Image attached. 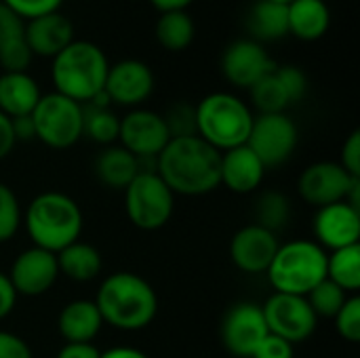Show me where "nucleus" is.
Segmentation results:
<instances>
[{
  "label": "nucleus",
  "mask_w": 360,
  "mask_h": 358,
  "mask_svg": "<svg viewBox=\"0 0 360 358\" xmlns=\"http://www.w3.org/2000/svg\"><path fill=\"white\" fill-rule=\"evenodd\" d=\"M141 173L139 158L122 146H105L95 160L97 179L112 190H122Z\"/></svg>",
  "instance_id": "b1692460"
},
{
  "label": "nucleus",
  "mask_w": 360,
  "mask_h": 358,
  "mask_svg": "<svg viewBox=\"0 0 360 358\" xmlns=\"http://www.w3.org/2000/svg\"><path fill=\"white\" fill-rule=\"evenodd\" d=\"M356 181L359 179L352 177L340 162L321 160L302 171L297 181V192L308 205L321 209L346 200L348 192Z\"/></svg>",
  "instance_id": "ddd939ff"
},
{
  "label": "nucleus",
  "mask_w": 360,
  "mask_h": 358,
  "mask_svg": "<svg viewBox=\"0 0 360 358\" xmlns=\"http://www.w3.org/2000/svg\"><path fill=\"white\" fill-rule=\"evenodd\" d=\"M55 257H57L59 276L63 274L65 279L74 283H89L97 279L103 268V260L97 247L82 243V241L68 245L65 249L55 253Z\"/></svg>",
  "instance_id": "a878e982"
},
{
  "label": "nucleus",
  "mask_w": 360,
  "mask_h": 358,
  "mask_svg": "<svg viewBox=\"0 0 360 358\" xmlns=\"http://www.w3.org/2000/svg\"><path fill=\"white\" fill-rule=\"evenodd\" d=\"M327 279L348 295L360 289V245H350L327 253Z\"/></svg>",
  "instance_id": "c85d7f7f"
},
{
  "label": "nucleus",
  "mask_w": 360,
  "mask_h": 358,
  "mask_svg": "<svg viewBox=\"0 0 360 358\" xmlns=\"http://www.w3.org/2000/svg\"><path fill=\"white\" fill-rule=\"evenodd\" d=\"M219 68L230 84L238 89H251L257 80L270 74L276 63L262 42L253 38H238L230 42L221 53Z\"/></svg>",
  "instance_id": "4468645a"
},
{
  "label": "nucleus",
  "mask_w": 360,
  "mask_h": 358,
  "mask_svg": "<svg viewBox=\"0 0 360 358\" xmlns=\"http://www.w3.org/2000/svg\"><path fill=\"white\" fill-rule=\"evenodd\" d=\"M221 152L198 135L173 137L156 158V173L177 196H202L219 188Z\"/></svg>",
  "instance_id": "f257e3e1"
},
{
  "label": "nucleus",
  "mask_w": 360,
  "mask_h": 358,
  "mask_svg": "<svg viewBox=\"0 0 360 358\" xmlns=\"http://www.w3.org/2000/svg\"><path fill=\"white\" fill-rule=\"evenodd\" d=\"M253 217L257 226L278 236V232L285 230L291 219V200L281 190H266L255 198Z\"/></svg>",
  "instance_id": "c756f323"
},
{
  "label": "nucleus",
  "mask_w": 360,
  "mask_h": 358,
  "mask_svg": "<svg viewBox=\"0 0 360 358\" xmlns=\"http://www.w3.org/2000/svg\"><path fill=\"white\" fill-rule=\"evenodd\" d=\"M249 93H251V101L259 114H281L291 106V101L283 89L281 80L276 78L274 70L270 74H266L262 80H257L249 89Z\"/></svg>",
  "instance_id": "2f4dec72"
},
{
  "label": "nucleus",
  "mask_w": 360,
  "mask_h": 358,
  "mask_svg": "<svg viewBox=\"0 0 360 358\" xmlns=\"http://www.w3.org/2000/svg\"><path fill=\"white\" fill-rule=\"evenodd\" d=\"M196 36V23L188 11H167L160 13L156 21V40L167 51H184L192 44Z\"/></svg>",
  "instance_id": "cd10ccee"
},
{
  "label": "nucleus",
  "mask_w": 360,
  "mask_h": 358,
  "mask_svg": "<svg viewBox=\"0 0 360 358\" xmlns=\"http://www.w3.org/2000/svg\"><path fill=\"white\" fill-rule=\"evenodd\" d=\"M95 304L103 323L120 331H141L158 314L154 287L135 272H112L99 285Z\"/></svg>",
  "instance_id": "f03ea898"
},
{
  "label": "nucleus",
  "mask_w": 360,
  "mask_h": 358,
  "mask_svg": "<svg viewBox=\"0 0 360 358\" xmlns=\"http://www.w3.org/2000/svg\"><path fill=\"white\" fill-rule=\"evenodd\" d=\"M335 321V331L342 340L350 342V344H359L360 342V298L359 295H350L346 300V304L342 306V310L333 317Z\"/></svg>",
  "instance_id": "c9c22d12"
},
{
  "label": "nucleus",
  "mask_w": 360,
  "mask_h": 358,
  "mask_svg": "<svg viewBox=\"0 0 360 358\" xmlns=\"http://www.w3.org/2000/svg\"><path fill=\"white\" fill-rule=\"evenodd\" d=\"M8 281L17 295L23 298H38L44 295L59 279L57 257L51 251L30 247L21 251L8 270Z\"/></svg>",
  "instance_id": "2eb2a0df"
},
{
  "label": "nucleus",
  "mask_w": 360,
  "mask_h": 358,
  "mask_svg": "<svg viewBox=\"0 0 360 358\" xmlns=\"http://www.w3.org/2000/svg\"><path fill=\"white\" fill-rule=\"evenodd\" d=\"M118 141V146L137 158H158V154L171 141V135L162 114L135 108L120 118Z\"/></svg>",
  "instance_id": "f8f14e48"
},
{
  "label": "nucleus",
  "mask_w": 360,
  "mask_h": 358,
  "mask_svg": "<svg viewBox=\"0 0 360 358\" xmlns=\"http://www.w3.org/2000/svg\"><path fill=\"white\" fill-rule=\"evenodd\" d=\"M0 2H4L23 21H30V19L46 15V13H55L63 4V0H0Z\"/></svg>",
  "instance_id": "4c0bfd02"
},
{
  "label": "nucleus",
  "mask_w": 360,
  "mask_h": 358,
  "mask_svg": "<svg viewBox=\"0 0 360 358\" xmlns=\"http://www.w3.org/2000/svg\"><path fill=\"white\" fill-rule=\"evenodd\" d=\"M314 238L325 251L360 245V211L346 200L321 207L314 215Z\"/></svg>",
  "instance_id": "a211bd4d"
},
{
  "label": "nucleus",
  "mask_w": 360,
  "mask_h": 358,
  "mask_svg": "<svg viewBox=\"0 0 360 358\" xmlns=\"http://www.w3.org/2000/svg\"><path fill=\"white\" fill-rule=\"evenodd\" d=\"M11 124H13V135H15V141H32V139H36V131H34L32 116L11 118Z\"/></svg>",
  "instance_id": "a18cd8bd"
},
{
  "label": "nucleus",
  "mask_w": 360,
  "mask_h": 358,
  "mask_svg": "<svg viewBox=\"0 0 360 358\" xmlns=\"http://www.w3.org/2000/svg\"><path fill=\"white\" fill-rule=\"evenodd\" d=\"M40 97V87L27 72L0 74V112L8 118L30 116Z\"/></svg>",
  "instance_id": "5701e85b"
},
{
  "label": "nucleus",
  "mask_w": 360,
  "mask_h": 358,
  "mask_svg": "<svg viewBox=\"0 0 360 358\" xmlns=\"http://www.w3.org/2000/svg\"><path fill=\"white\" fill-rule=\"evenodd\" d=\"M15 135H13V124H11V118L6 114L0 112V160H4L13 148H15Z\"/></svg>",
  "instance_id": "c03bdc74"
},
{
  "label": "nucleus",
  "mask_w": 360,
  "mask_h": 358,
  "mask_svg": "<svg viewBox=\"0 0 360 358\" xmlns=\"http://www.w3.org/2000/svg\"><path fill=\"white\" fill-rule=\"evenodd\" d=\"M103 325L95 300H72L57 317V329L65 344H93Z\"/></svg>",
  "instance_id": "412c9836"
},
{
  "label": "nucleus",
  "mask_w": 360,
  "mask_h": 358,
  "mask_svg": "<svg viewBox=\"0 0 360 358\" xmlns=\"http://www.w3.org/2000/svg\"><path fill=\"white\" fill-rule=\"evenodd\" d=\"M101 352L95 344H63L57 358H99Z\"/></svg>",
  "instance_id": "37998d69"
},
{
  "label": "nucleus",
  "mask_w": 360,
  "mask_h": 358,
  "mask_svg": "<svg viewBox=\"0 0 360 358\" xmlns=\"http://www.w3.org/2000/svg\"><path fill=\"white\" fill-rule=\"evenodd\" d=\"M82 224L84 217L78 203L57 190L40 192L23 211V226L32 247L51 253H59L68 245L80 241Z\"/></svg>",
  "instance_id": "7ed1b4c3"
},
{
  "label": "nucleus",
  "mask_w": 360,
  "mask_h": 358,
  "mask_svg": "<svg viewBox=\"0 0 360 358\" xmlns=\"http://www.w3.org/2000/svg\"><path fill=\"white\" fill-rule=\"evenodd\" d=\"M266 171L262 160L245 143L221 152L219 186H226L234 194H251L262 186Z\"/></svg>",
  "instance_id": "aec40b11"
},
{
  "label": "nucleus",
  "mask_w": 360,
  "mask_h": 358,
  "mask_svg": "<svg viewBox=\"0 0 360 358\" xmlns=\"http://www.w3.org/2000/svg\"><path fill=\"white\" fill-rule=\"evenodd\" d=\"M266 274L274 293L306 298L321 281L327 279V251L306 238L278 245Z\"/></svg>",
  "instance_id": "423d86ee"
},
{
  "label": "nucleus",
  "mask_w": 360,
  "mask_h": 358,
  "mask_svg": "<svg viewBox=\"0 0 360 358\" xmlns=\"http://www.w3.org/2000/svg\"><path fill=\"white\" fill-rule=\"evenodd\" d=\"M194 0H150V4L160 11V13H167V11H186Z\"/></svg>",
  "instance_id": "de8ad7c7"
},
{
  "label": "nucleus",
  "mask_w": 360,
  "mask_h": 358,
  "mask_svg": "<svg viewBox=\"0 0 360 358\" xmlns=\"http://www.w3.org/2000/svg\"><path fill=\"white\" fill-rule=\"evenodd\" d=\"M270 2H278V4H291L293 0H270Z\"/></svg>",
  "instance_id": "09e8293b"
},
{
  "label": "nucleus",
  "mask_w": 360,
  "mask_h": 358,
  "mask_svg": "<svg viewBox=\"0 0 360 358\" xmlns=\"http://www.w3.org/2000/svg\"><path fill=\"white\" fill-rule=\"evenodd\" d=\"M23 34L32 55H40L49 59L57 57L65 46H70L76 40L72 21L59 11L25 21Z\"/></svg>",
  "instance_id": "6ab92c4d"
},
{
  "label": "nucleus",
  "mask_w": 360,
  "mask_h": 358,
  "mask_svg": "<svg viewBox=\"0 0 360 358\" xmlns=\"http://www.w3.org/2000/svg\"><path fill=\"white\" fill-rule=\"evenodd\" d=\"M103 91L110 103L135 110L152 95L154 74L150 65L139 59H122L110 65Z\"/></svg>",
  "instance_id": "dca6fc26"
},
{
  "label": "nucleus",
  "mask_w": 360,
  "mask_h": 358,
  "mask_svg": "<svg viewBox=\"0 0 360 358\" xmlns=\"http://www.w3.org/2000/svg\"><path fill=\"white\" fill-rule=\"evenodd\" d=\"M23 224V209L11 186L0 181V245L15 238Z\"/></svg>",
  "instance_id": "72a5a7b5"
},
{
  "label": "nucleus",
  "mask_w": 360,
  "mask_h": 358,
  "mask_svg": "<svg viewBox=\"0 0 360 358\" xmlns=\"http://www.w3.org/2000/svg\"><path fill=\"white\" fill-rule=\"evenodd\" d=\"M17 298L19 295L15 293L8 276L4 272H0V321H4L13 312V308L17 304Z\"/></svg>",
  "instance_id": "79ce46f5"
},
{
  "label": "nucleus",
  "mask_w": 360,
  "mask_h": 358,
  "mask_svg": "<svg viewBox=\"0 0 360 358\" xmlns=\"http://www.w3.org/2000/svg\"><path fill=\"white\" fill-rule=\"evenodd\" d=\"M30 116L36 139L53 150H68L82 137V106L65 95H42Z\"/></svg>",
  "instance_id": "6e6552de"
},
{
  "label": "nucleus",
  "mask_w": 360,
  "mask_h": 358,
  "mask_svg": "<svg viewBox=\"0 0 360 358\" xmlns=\"http://www.w3.org/2000/svg\"><path fill=\"white\" fill-rule=\"evenodd\" d=\"M99 358H150L146 352L137 350V348H131V346H114L105 352H101Z\"/></svg>",
  "instance_id": "49530a36"
},
{
  "label": "nucleus",
  "mask_w": 360,
  "mask_h": 358,
  "mask_svg": "<svg viewBox=\"0 0 360 358\" xmlns=\"http://www.w3.org/2000/svg\"><path fill=\"white\" fill-rule=\"evenodd\" d=\"M247 25H249L251 38L257 42H270V40L285 38L289 34L287 4L257 0L249 11Z\"/></svg>",
  "instance_id": "bb28decb"
},
{
  "label": "nucleus",
  "mask_w": 360,
  "mask_h": 358,
  "mask_svg": "<svg viewBox=\"0 0 360 358\" xmlns=\"http://www.w3.org/2000/svg\"><path fill=\"white\" fill-rule=\"evenodd\" d=\"M276 78L281 80L287 97L291 103H297L306 97L308 93V76L304 74V70H300L297 65H276L274 68Z\"/></svg>",
  "instance_id": "e433bc0d"
},
{
  "label": "nucleus",
  "mask_w": 360,
  "mask_h": 358,
  "mask_svg": "<svg viewBox=\"0 0 360 358\" xmlns=\"http://www.w3.org/2000/svg\"><path fill=\"white\" fill-rule=\"evenodd\" d=\"M108 70L110 61L101 46L91 40H74L57 57H53L51 78L55 93L84 106L103 91Z\"/></svg>",
  "instance_id": "20e7f679"
},
{
  "label": "nucleus",
  "mask_w": 360,
  "mask_h": 358,
  "mask_svg": "<svg viewBox=\"0 0 360 358\" xmlns=\"http://www.w3.org/2000/svg\"><path fill=\"white\" fill-rule=\"evenodd\" d=\"M297 141V124L285 112L255 116L247 137V146L253 150V154L262 160L266 169L285 165L295 152Z\"/></svg>",
  "instance_id": "1a4fd4ad"
},
{
  "label": "nucleus",
  "mask_w": 360,
  "mask_h": 358,
  "mask_svg": "<svg viewBox=\"0 0 360 358\" xmlns=\"http://www.w3.org/2000/svg\"><path fill=\"white\" fill-rule=\"evenodd\" d=\"M0 358H32V350L23 338L0 329Z\"/></svg>",
  "instance_id": "a19ab883"
},
{
  "label": "nucleus",
  "mask_w": 360,
  "mask_h": 358,
  "mask_svg": "<svg viewBox=\"0 0 360 358\" xmlns=\"http://www.w3.org/2000/svg\"><path fill=\"white\" fill-rule=\"evenodd\" d=\"M295 357V348L293 344L268 333V338L259 344V348L253 352L251 358H293Z\"/></svg>",
  "instance_id": "ea45409f"
},
{
  "label": "nucleus",
  "mask_w": 360,
  "mask_h": 358,
  "mask_svg": "<svg viewBox=\"0 0 360 358\" xmlns=\"http://www.w3.org/2000/svg\"><path fill=\"white\" fill-rule=\"evenodd\" d=\"M289 34L312 42L327 34L331 25V11L325 0H293L287 4Z\"/></svg>",
  "instance_id": "393cba45"
},
{
  "label": "nucleus",
  "mask_w": 360,
  "mask_h": 358,
  "mask_svg": "<svg viewBox=\"0 0 360 358\" xmlns=\"http://www.w3.org/2000/svg\"><path fill=\"white\" fill-rule=\"evenodd\" d=\"M162 118H165L171 139L196 135V106L179 101V103L171 106L169 112L162 114Z\"/></svg>",
  "instance_id": "f704fd0d"
},
{
  "label": "nucleus",
  "mask_w": 360,
  "mask_h": 358,
  "mask_svg": "<svg viewBox=\"0 0 360 358\" xmlns=\"http://www.w3.org/2000/svg\"><path fill=\"white\" fill-rule=\"evenodd\" d=\"M340 165L352 175L360 179V131H352L342 146V160Z\"/></svg>",
  "instance_id": "58836bf2"
},
{
  "label": "nucleus",
  "mask_w": 360,
  "mask_h": 358,
  "mask_svg": "<svg viewBox=\"0 0 360 358\" xmlns=\"http://www.w3.org/2000/svg\"><path fill=\"white\" fill-rule=\"evenodd\" d=\"M118 131L120 118L110 108H97L91 103L82 106V135L101 146H114V141H118Z\"/></svg>",
  "instance_id": "7c9ffc66"
},
{
  "label": "nucleus",
  "mask_w": 360,
  "mask_h": 358,
  "mask_svg": "<svg viewBox=\"0 0 360 358\" xmlns=\"http://www.w3.org/2000/svg\"><path fill=\"white\" fill-rule=\"evenodd\" d=\"M278 236L257 224L240 228L230 243V257L234 266L245 274H266L276 251Z\"/></svg>",
  "instance_id": "f3484780"
},
{
  "label": "nucleus",
  "mask_w": 360,
  "mask_h": 358,
  "mask_svg": "<svg viewBox=\"0 0 360 358\" xmlns=\"http://www.w3.org/2000/svg\"><path fill=\"white\" fill-rule=\"evenodd\" d=\"M268 333L264 310L255 302H238L230 306L219 325V340L224 348L236 358L253 357Z\"/></svg>",
  "instance_id": "9b49d317"
},
{
  "label": "nucleus",
  "mask_w": 360,
  "mask_h": 358,
  "mask_svg": "<svg viewBox=\"0 0 360 358\" xmlns=\"http://www.w3.org/2000/svg\"><path fill=\"white\" fill-rule=\"evenodd\" d=\"M348 298H350V295H348L342 287H338L333 281H329V279L321 281V283L306 295V300H308L312 312L316 314V319H321V317H323V319H333V317L342 310V306L346 304Z\"/></svg>",
  "instance_id": "473e14b6"
},
{
  "label": "nucleus",
  "mask_w": 360,
  "mask_h": 358,
  "mask_svg": "<svg viewBox=\"0 0 360 358\" xmlns=\"http://www.w3.org/2000/svg\"><path fill=\"white\" fill-rule=\"evenodd\" d=\"M251 108L232 93H211L196 103V135L219 152L247 143L251 124Z\"/></svg>",
  "instance_id": "39448f33"
},
{
  "label": "nucleus",
  "mask_w": 360,
  "mask_h": 358,
  "mask_svg": "<svg viewBox=\"0 0 360 358\" xmlns=\"http://www.w3.org/2000/svg\"><path fill=\"white\" fill-rule=\"evenodd\" d=\"M23 32L25 21L0 2V68L4 72H27L34 59Z\"/></svg>",
  "instance_id": "4be33fe9"
},
{
  "label": "nucleus",
  "mask_w": 360,
  "mask_h": 358,
  "mask_svg": "<svg viewBox=\"0 0 360 358\" xmlns=\"http://www.w3.org/2000/svg\"><path fill=\"white\" fill-rule=\"evenodd\" d=\"M268 331L289 344H302L316 331L319 319L302 295L274 293L262 306Z\"/></svg>",
  "instance_id": "9d476101"
},
{
  "label": "nucleus",
  "mask_w": 360,
  "mask_h": 358,
  "mask_svg": "<svg viewBox=\"0 0 360 358\" xmlns=\"http://www.w3.org/2000/svg\"><path fill=\"white\" fill-rule=\"evenodd\" d=\"M124 211L135 228L154 232L169 224L175 211V194L156 171H141L124 188Z\"/></svg>",
  "instance_id": "0eeeda50"
}]
</instances>
